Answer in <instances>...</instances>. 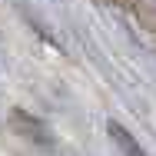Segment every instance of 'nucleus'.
Listing matches in <instances>:
<instances>
[{"label": "nucleus", "instance_id": "obj_1", "mask_svg": "<svg viewBox=\"0 0 156 156\" xmlns=\"http://www.w3.org/2000/svg\"><path fill=\"white\" fill-rule=\"evenodd\" d=\"M113 136H116V140H120V143H123V146H126V153H129V156H143V153H140V146L126 140V133H123V129H120V126H113Z\"/></svg>", "mask_w": 156, "mask_h": 156}]
</instances>
